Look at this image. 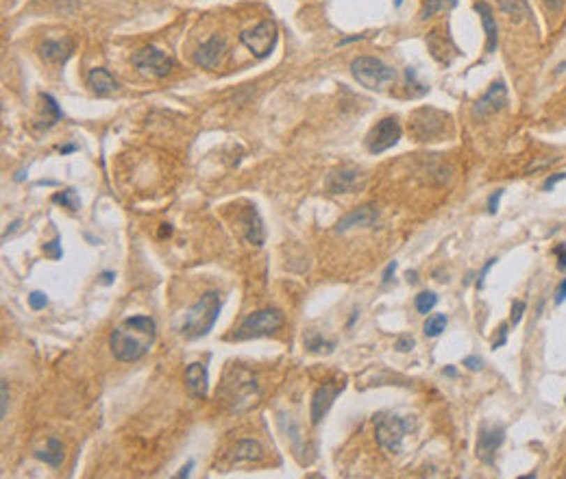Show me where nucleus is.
Here are the masks:
<instances>
[{
    "mask_svg": "<svg viewBox=\"0 0 566 479\" xmlns=\"http://www.w3.org/2000/svg\"><path fill=\"white\" fill-rule=\"evenodd\" d=\"M155 342V321L149 316H131L114 329L112 353L120 362H137L151 351Z\"/></svg>",
    "mask_w": 566,
    "mask_h": 479,
    "instance_id": "nucleus-1",
    "label": "nucleus"
},
{
    "mask_svg": "<svg viewBox=\"0 0 566 479\" xmlns=\"http://www.w3.org/2000/svg\"><path fill=\"white\" fill-rule=\"evenodd\" d=\"M218 314H221V294L216 290H209L188 310L184 325H181V335H186L190 340L203 338V335H207L214 329Z\"/></svg>",
    "mask_w": 566,
    "mask_h": 479,
    "instance_id": "nucleus-2",
    "label": "nucleus"
},
{
    "mask_svg": "<svg viewBox=\"0 0 566 479\" xmlns=\"http://www.w3.org/2000/svg\"><path fill=\"white\" fill-rule=\"evenodd\" d=\"M412 429H414L412 418H401L392 414H381L375 418V436H377L379 447L390 453H401V449H403V438Z\"/></svg>",
    "mask_w": 566,
    "mask_h": 479,
    "instance_id": "nucleus-3",
    "label": "nucleus"
},
{
    "mask_svg": "<svg viewBox=\"0 0 566 479\" xmlns=\"http://www.w3.org/2000/svg\"><path fill=\"white\" fill-rule=\"evenodd\" d=\"M351 73L366 90H383L394 81V70L377 57H357L351 63Z\"/></svg>",
    "mask_w": 566,
    "mask_h": 479,
    "instance_id": "nucleus-4",
    "label": "nucleus"
},
{
    "mask_svg": "<svg viewBox=\"0 0 566 479\" xmlns=\"http://www.w3.org/2000/svg\"><path fill=\"white\" fill-rule=\"evenodd\" d=\"M283 325V314L277 307L260 310L251 316H246L242 325L235 331V340H248V338H262V335L275 333Z\"/></svg>",
    "mask_w": 566,
    "mask_h": 479,
    "instance_id": "nucleus-5",
    "label": "nucleus"
},
{
    "mask_svg": "<svg viewBox=\"0 0 566 479\" xmlns=\"http://www.w3.org/2000/svg\"><path fill=\"white\" fill-rule=\"evenodd\" d=\"M240 42L253 52L258 59L268 57L277 44V24L272 20H264L258 26L240 33Z\"/></svg>",
    "mask_w": 566,
    "mask_h": 479,
    "instance_id": "nucleus-6",
    "label": "nucleus"
},
{
    "mask_svg": "<svg viewBox=\"0 0 566 479\" xmlns=\"http://www.w3.org/2000/svg\"><path fill=\"white\" fill-rule=\"evenodd\" d=\"M231 375H233V381L229 379V375L225 377V386H223V395L227 401L233 403L235 410H242V405H251L255 401H251V397H255V393H258V383H255L253 375H248V372L244 368H233L231 370Z\"/></svg>",
    "mask_w": 566,
    "mask_h": 479,
    "instance_id": "nucleus-7",
    "label": "nucleus"
},
{
    "mask_svg": "<svg viewBox=\"0 0 566 479\" xmlns=\"http://www.w3.org/2000/svg\"><path fill=\"white\" fill-rule=\"evenodd\" d=\"M131 61L144 77H153V79H161V77L170 75V70L174 68L172 57H168L166 52L155 48V46H146V48L137 50L131 57Z\"/></svg>",
    "mask_w": 566,
    "mask_h": 479,
    "instance_id": "nucleus-8",
    "label": "nucleus"
},
{
    "mask_svg": "<svg viewBox=\"0 0 566 479\" xmlns=\"http://www.w3.org/2000/svg\"><path fill=\"white\" fill-rule=\"evenodd\" d=\"M401 124L396 118H383L379 120L375 127L371 129V133L366 135V149L373 155L386 153L388 149H392L396 142L401 139Z\"/></svg>",
    "mask_w": 566,
    "mask_h": 479,
    "instance_id": "nucleus-9",
    "label": "nucleus"
},
{
    "mask_svg": "<svg viewBox=\"0 0 566 479\" xmlns=\"http://www.w3.org/2000/svg\"><path fill=\"white\" fill-rule=\"evenodd\" d=\"M445 120H447V114H442V112L435 116V109H429V107L418 109L414 114L412 131L421 142L433 139L445 131Z\"/></svg>",
    "mask_w": 566,
    "mask_h": 479,
    "instance_id": "nucleus-10",
    "label": "nucleus"
},
{
    "mask_svg": "<svg viewBox=\"0 0 566 479\" xmlns=\"http://www.w3.org/2000/svg\"><path fill=\"white\" fill-rule=\"evenodd\" d=\"M505 105H507V87H505L503 81H495L488 87V92L472 105V116L475 118H488L492 114L501 112Z\"/></svg>",
    "mask_w": 566,
    "mask_h": 479,
    "instance_id": "nucleus-11",
    "label": "nucleus"
},
{
    "mask_svg": "<svg viewBox=\"0 0 566 479\" xmlns=\"http://www.w3.org/2000/svg\"><path fill=\"white\" fill-rule=\"evenodd\" d=\"M505 440V429L497 427V425L484 423L479 427V438H477V457L486 464L495 462V453L503 445Z\"/></svg>",
    "mask_w": 566,
    "mask_h": 479,
    "instance_id": "nucleus-12",
    "label": "nucleus"
},
{
    "mask_svg": "<svg viewBox=\"0 0 566 479\" xmlns=\"http://www.w3.org/2000/svg\"><path fill=\"white\" fill-rule=\"evenodd\" d=\"M366 183V176L355 168H340L327 176V190L332 194H349L357 192Z\"/></svg>",
    "mask_w": 566,
    "mask_h": 479,
    "instance_id": "nucleus-13",
    "label": "nucleus"
},
{
    "mask_svg": "<svg viewBox=\"0 0 566 479\" xmlns=\"http://www.w3.org/2000/svg\"><path fill=\"white\" fill-rule=\"evenodd\" d=\"M344 390V383H336V381H327L320 388H316V393L312 397V423L318 425L325 414L332 410V405L336 401V397Z\"/></svg>",
    "mask_w": 566,
    "mask_h": 479,
    "instance_id": "nucleus-14",
    "label": "nucleus"
},
{
    "mask_svg": "<svg viewBox=\"0 0 566 479\" xmlns=\"http://www.w3.org/2000/svg\"><path fill=\"white\" fill-rule=\"evenodd\" d=\"M227 55V42L225 38H221V35H211V38L205 42V44H200V48L196 50V63L200 68H205V70H214L223 63Z\"/></svg>",
    "mask_w": 566,
    "mask_h": 479,
    "instance_id": "nucleus-15",
    "label": "nucleus"
},
{
    "mask_svg": "<svg viewBox=\"0 0 566 479\" xmlns=\"http://www.w3.org/2000/svg\"><path fill=\"white\" fill-rule=\"evenodd\" d=\"M427 46L431 50L433 59L440 61V63H451V59L458 55V48H455V44L449 40V35L440 33L438 29H433L427 35Z\"/></svg>",
    "mask_w": 566,
    "mask_h": 479,
    "instance_id": "nucleus-16",
    "label": "nucleus"
},
{
    "mask_svg": "<svg viewBox=\"0 0 566 479\" xmlns=\"http://www.w3.org/2000/svg\"><path fill=\"white\" fill-rule=\"evenodd\" d=\"M72 52H75V42H72L70 38H64V40H46L40 46V55L48 63H64L66 59H70Z\"/></svg>",
    "mask_w": 566,
    "mask_h": 479,
    "instance_id": "nucleus-17",
    "label": "nucleus"
},
{
    "mask_svg": "<svg viewBox=\"0 0 566 479\" xmlns=\"http://www.w3.org/2000/svg\"><path fill=\"white\" fill-rule=\"evenodd\" d=\"M242 227H244V238L255 244V246H262L264 240H266V229H264V222H262V216L260 211L255 207H246V211L240 218Z\"/></svg>",
    "mask_w": 566,
    "mask_h": 479,
    "instance_id": "nucleus-18",
    "label": "nucleus"
},
{
    "mask_svg": "<svg viewBox=\"0 0 566 479\" xmlns=\"http://www.w3.org/2000/svg\"><path fill=\"white\" fill-rule=\"evenodd\" d=\"M475 11L479 13L484 31H486V50L495 52L497 44H499V29H497V20H495V13H492V7L488 3H475Z\"/></svg>",
    "mask_w": 566,
    "mask_h": 479,
    "instance_id": "nucleus-19",
    "label": "nucleus"
},
{
    "mask_svg": "<svg viewBox=\"0 0 566 479\" xmlns=\"http://www.w3.org/2000/svg\"><path fill=\"white\" fill-rule=\"evenodd\" d=\"M377 220V209L373 205H364L359 209H353L351 214H346L338 225L336 231H349L353 227H371Z\"/></svg>",
    "mask_w": 566,
    "mask_h": 479,
    "instance_id": "nucleus-20",
    "label": "nucleus"
},
{
    "mask_svg": "<svg viewBox=\"0 0 566 479\" xmlns=\"http://www.w3.org/2000/svg\"><path fill=\"white\" fill-rule=\"evenodd\" d=\"M87 87L92 90L96 96H107L118 90V81L112 77V73L105 68H94L92 73L87 75Z\"/></svg>",
    "mask_w": 566,
    "mask_h": 479,
    "instance_id": "nucleus-21",
    "label": "nucleus"
},
{
    "mask_svg": "<svg viewBox=\"0 0 566 479\" xmlns=\"http://www.w3.org/2000/svg\"><path fill=\"white\" fill-rule=\"evenodd\" d=\"M186 381L188 388L192 390V395L205 399L207 397V388H209V377H207V368L205 364L194 362L186 368Z\"/></svg>",
    "mask_w": 566,
    "mask_h": 479,
    "instance_id": "nucleus-22",
    "label": "nucleus"
},
{
    "mask_svg": "<svg viewBox=\"0 0 566 479\" xmlns=\"http://www.w3.org/2000/svg\"><path fill=\"white\" fill-rule=\"evenodd\" d=\"M262 455H264V451H262V447L258 445V442L240 440L235 445L231 457H233V462L237 464V462H253V459H262Z\"/></svg>",
    "mask_w": 566,
    "mask_h": 479,
    "instance_id": "nucleus-23",
    "label": "nucleus"
},
{
    "mask_svg": "<svg viewBox=\"0 0 566 479\" xmlns=\"http://www.w3.org/2000/svg\"><path fill=\"white\" fill-rule=\"evenodd\" d=\"M35 457L38 459H44L46 464H50V466H61V462H64V445L61 442L57 440V438H50L48 440V445H46V449L44 451H38L35 453Z\"/></svg>",
    "mask_w": 566,
    "mask_h": 479,
    "instance_id": "nucleus-24",
    "label": "nucleus"
},
{
    "mask_svg": "<svg viewBox=\"0 0 566 479\" xmlns=\"http://www.w3.org/2000/svg\"><path fill=\"white\" fill-rule=\"evenodd\" d=\"M497 5L503 13L512 15L514 20H525V17H532V7H529L527 0H497Z\"/></svg>",
    "mask_w": 566,
    "mask_h": 479,
    "instance_id": "nucleus-25",
    "label": "nucleus"
},
{
    "mask_svg": "<svg viewBox=\"0 0 566 479\" xmlns=\"http://www.w3.org/2000/svg\"><path fill=\"white\" fill-rule=\"evenodd\" d=\"M455 7H458V0H425V7L421 11V20H427V17H431L435 13H442V11L455 9Z\"/></svg>",
    "mask_w": 566,
    "mask_h": 479,
    "instance_id": "nucleus-26",
    "label": "nucleus"
},
{
    "mask_svg": "<svg viewBox=\"0 0 566 479\" xmlns=\"http://www.w3.org/2000/svg\"><path fill=\"white\" fill-rule=\"evenodd\" d=\"M425 335L427 338H438L445 329H447V316L445 314H433L427 318V323H425Z\"/></svg>",
    "mask_w": 566,
    "mask_h": 479,
    "instance_id": "nucleus-27",
    "label": "nucleus"
},
{
    "mask_svg": "<svg viewBox=\"0 0 566 479\" xmlns=\"http://www.w3.org/2000/svg\"><path fill=\"white\" fill-rule=\"evenodd\" d=\"M438 303V296L433 292H421L416 296V310L418 314H429Z\"/></svg>",
    "mask_w": 566,
    "mask_h": 479,
    "instance_id": "nucleus-28",
    "label": "nucleus"
},
{
    "mask_svg": "<svg viewBox=\"0 0 566 479\" xmlns=\"http://www.w3.org/2000/svg\"><path fill=\"white\" fill-rule=\"evenodd\" d=\"M305 344H307V349L312 351V353H320L322 349L325 351H332L334 349V342H327L322 335H318V333H309L307 338H305Z\"/></svg>",
    "mask_w": 566,
    "mask_h": 479,
    "instance_id": "nucleus-29",
    "label": "nucleus"
},
{
    "mask_svg": "<svg viewBox=\"0 0 566 479\" xmlns=\"http://www.w3.org/2000/svg\"><path fill=\"white\" fill-rule=\"evenodd\" d=\"M52 203H59L68 209H77L79 207V199H77V192L75 190H66L61 194H54L52 197Z\"/></svg>",
    "mask_w": 566,
    "mask_h": 479,
    "instance_id": "nucleus-30",
    "label": "nucleus"
},
{
    "mask_svg": "<svg viewBox=\"0 0 566 479\" xmlns=\"http://www.w3.org/2000/svg\"><path fill=\"white\" fill-rule=\"evenodd\" d=\"M59 242H61L59 238H54L52 242L44 244V253H46L48 257H52V259H61V244H59Z\"/></svg>",
    "mask_w": 566,
    "mask_h": 479,
    "instance_id": "nucleus-31",
    "label": "nucleus"
},
{
    "mask_svg": "<svg viewBox=\"0 0 566 479\" xmlns=\"http://www.w3.org/2000/svg\"><path fill=\"white\" fill-rule=\"evenodd\" d=\"M29 305H31L33 310H44V307L48 305V298H46L44 292H31V296H29Z\"/></svg>",
    "mask_w": 566,
    "mask_h": 479,
    "instance_id": "nucleus-32",
    "label": "nucleus"
},
{
    "mask_svg": "<svg viewBox=\"0 0 566 479\" xmlns=\"http://www.w3.org/2000/svg\"><path fill=\"white\" fill-rule=\"evenodd\" d=\"M523 314H525V303L523 301H514V305H512V316H509V323H512L514 327L523 321Z\"/></svg>",
    "mask_w": 566,
    "mask_h": 479,
    "instance_id": "nucleus-33",
    "label": "nucleus"
},
{
    "mask_svg": "<svg viewBox=\"0 0 566 479\" xmlns=\"http://www.w3.org/2000/svg\"><path fill=\"white\" fill-rule=\"evenodd\" d=\"M566 179V172H556V174H551L549 179H546L544 183H542V190L544 192H549V190H553L560 181H564Z\"/></svg>",
    "mask_w": 566,
    "mask_h": 479,
    "instance_id": "nucleus-34",
    "label": "nucleus"
},
{
    "mask_svg": "<svg viewBox=\"0 0 566 479\" xmlns=\"http://www.w3.org/2000/svg\"><path fill=\"white\" fill-rule=\"evenodd\" d=\"M0 393H3V410H0V416H7V410H9V388H7V381H0Z\"/></svg>",
    "mask_w": 566,
    "mask_h": 479,
    "instance_id": "nucleus-35",
    "label": "nucleus"
},
{
    "mask_svg": "<svg viewBox=\"0 0 566 479\" xmlns=\"http://www.w3.org/2000/svg\"><path fill=\"white\" fill-rule=\"evenodd\" d=\"M501 197H503V190H497V192L488 199V214H497V207H499Z\"/></svg>",
    "mask_w": 566,
    "mask_h": 479,
    "instance_id": "nucleus-36",
    "label": "nucleus"
},
{
    "mask_svg": "<svg viewBox=\"0 0 566 479\" xmlns=\"http://www.w3.org/2000/svg\"><path fill=\"white\" fill-rule=\"evenodd\" d=\"M412 347H414V338H410V335H401V338L396 340V344H394V349L401 351V353L410 351Z\"/></svg>",
    "mask_w": 566,
    "mask_h": 479,
    "instance_id": "nucleus-37",
    "label": "nucleus"
},
{
    "mask_svg": "<svg viewBox=\"0 0 566 479\" xmlns=\"http://www.w3.org/2000/svg\"><path fill=\"white\" fill-rule=\"evenodd\" d=\"M495 264H497V259L492 257V259H488V261H486V266H484V268H482V273H479V279H477V288H479V290L484 288L486 275H488V271H490V268H492V266H495Z\"/></svg>",
    "mask_w": 566,
    "mask_h": 479,
    "instance_id": "nucleus-38",
    "label": "nucleus"
},
{
    "mask_svg": "<svg viewBox=\"0 0 566 479\" xmlns=\"http://www.w3.org/2000/svg\"><path fill=\"white\" fill-rule=\"evenodd\" d=\"M464 366H468L470 370H482V360L477 356H468L464 360Z\"/></svg>",
    "mask_w": 566,
    "mask_h": 479,
    "instance_id": "nucleus-39",
    "label": "nucleus"
},
{
    "mask_svg": "<svg viewBox=\"0 0 566 479\" xmlns=\"http://www.w3.org/2000/svg\"><path fill=\"white\" fill-rule=\"evenodd\" d=\"M394 271H396V261H390V264H388V268L383 271V277H381L383 286H386V283H390V277L394 275Z\"/></svg>",
    "mask_w": 566,
    "mask_h": 479,
    "instance_id": "nucleus-40",
    "label": "nucleus"
},
{
    "mask_svg": "<svg viewBox=\"0 0 566 479\" xmlns=\"http://www.w3.org/2000/svg\"><path fill=\"white\" fill-rule=\"evenodd\" d=\"M556 253L560 255V261H558V271L566 273V246H560Z\"/></svg>",
    "mask_w": 566,
    "mask_h": 479,
    "instance_id": "nucleus-41",
    "label": "nucleus"
},
{
    "mask_svg": "<svg viewBox=\"0 0 566 479\" xmlns=\"http://www.w3.org/2000/svg\"><path fill=\"white\" fill-rule=\"evenodd\" d=\"M564 298H566V279L560 283V288L556 292V305H562L564 303Z\"/></svg>",
    "mask_w": 566,
    "mask_h": 479,
    "instance_id": "nucleus-42",
    "label": "nucleus"
},
{
    "mask_svg": "<svg viewBox=\"0 0 566 479\" xmlns=\"http://www.w3.org/2000/svg\"><path fill=\"white\" fill-rule=\"evenodd\" d=\"M507 340V325H501V335H499V340H495V344H492V349H499L503 347Z\"/></svg>",
    "mask_w": 566,
    "mask_h": 479,
    "instance_id": "nucleus-43",
    "label": "nucleus"
},
{
    "mask_svg": "<svg viewBox=\"0 0 566 479\" xmlns=\"http://www.w3.org/2000/svg\"><path fill=\"white\" fill-rule=\"evenodd\" d=\"M357 40H364V35H353V38H346V40H342V42H340V46H344V44H351V42H357Z\"/></svg>",
    "mask_w": 566,
    "mask_h": 479,
    "instance_id": "nucleus-44",
    "label": "nucleus"
},
{
    "mask_svg": "<svg viewBox=\"0 0 566 479\" xmlns=\"http://www.w3.org/2000/svg\"><path fill=\"white\" fill-rule=\"evenodd\" d=\"M546 5H549L551 9H560L562 7V0H544Z\"/></svg>",
    "mask_w": 566,
    "mask_h": 479,
    "instance_id": "nucleus-45",
    "label": "nucleus"
},
{
    "mask_svg": "<svg viewBox=\"0 0 566 479\" xmlns=\"http://www.w3.org/2000/svg\"><path fill=\"white\" fill-rule=\"evenodd\" d=\"M192 466H194V464H192V462H188V466H186V469H181V473H179L177 477H188V475H190V469H192Z\"/></svg>",
    "mask_w": 566,
    "mask_h": 479,
    "instance_id": "nucleus-46",
    "label": "nucleus"
},
{
    "mask_svg": "<svg viewBox=\"0 0 566 479\" xmlns=\"http://www.w3.org/2000/svg\"><path fill=\"white\" fill-rule=\"evenodd\" d=\"M59 151H61V155H68V153H75V151H77V146H72V144H68V146H61Z\"/></svg>",
    "mask_w": 566,
    "mask_h": 479,
    "instance_id": "nucleus-47",
    "label": "nucleus"
},
{
    "mask_svg": "<svg viewBox=\"0 0 566 479\" xmlns=\"http://www.w3.org/2000/svg\"><path fill=\"white\" fill-rule=\"evenodd\" d=\"M161 236H170L172 234V229H170V225H161V231H159Z\"/></svg>",
    "mask_w": 566,
    "mask_h": 479,
    "instance_id": "nucleus-48",
    "label": "nucleus"
},
{
    "mask_svg": "<svg viewBox=\"0 0 566 479\" xmlns=\"http://www.w3.org/2000/svg\"><path fill=\"white\" fill-rule=\"evenodd\" d=\"M445 372H447L449 377H455V368H453V366H447V368H445Z\"/></svg>",
    "mask_w": 566,
    "mask_h": 479,
    "instance_id": "nucleus-49",
    "label": "nucleus"
},
{
    "mask_svg": "<svg viewBox=\"0 0 566 479\" xmlns=\"http://www.w3.org/2000/svg\"><path fill=\"white\" fill-rule=\"evenodd\" d=\"M112 277H114L112 273H105V275H103V279H105V283H112Z\"/></svg>",
    "mask_w": 566,
    "mask_h": 479,
    "instance_id": "nucleus-50",
    "label": "nucleus"
},
{
    "mask_svg": "<svg viewBox=\"0 0 566 479\" xmlns=\"http://www.w3.org/2000/svg\"><path fill=\"white\" fill-rule=\"evenodd\" d=\"M403 5V0H394V7H401Z\"/></svg>",
    "mask_w": 566,
    "mask_h": 479,
    "instance_id": "nucleus-51",
    "label": "nucleus"
}]
</instances>
